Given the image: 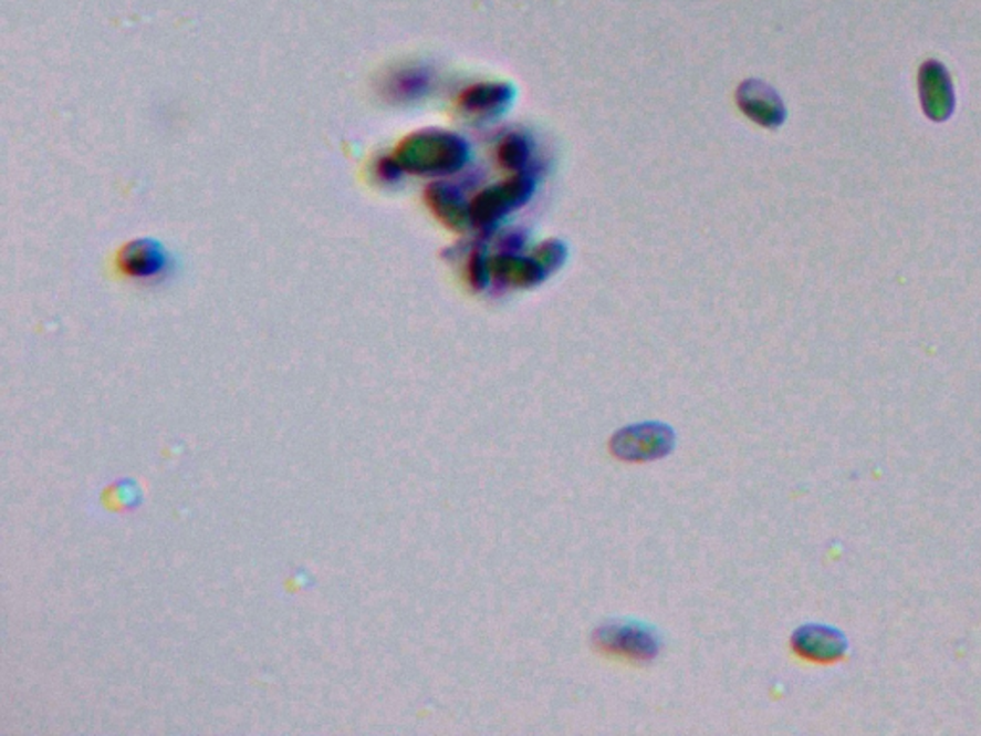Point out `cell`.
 I'll list each match as a JSON object with an SVG mask.
<instances>
[{
    "label": "cell",
    "instance_id": "obj_13",
    "mask_svg": "<svg viewBox=\"0 0 981 736\" xmlns=\"http://www.w3.org/2000/svg\"><path fill=\"white\" fill-rule=\"evenodd\" d=\"M523 242H525V237H523L522 232H509L501 240L502 253H518V251L522 250Z\"/></svg>",
    "mask_w": 981,
    "mask_h": 736
},
{
    "label": "cell",
    "instance_id": "obj_5",
    "mask_svg": "<svg viewBox=\"0 0 981 736\" xmlns=\"http://www.w3.org/2000/svg\"><path fill=\"white\" fill-rule=\"evenodd\" d=\"M738 106L750 120L763 127H776L784 122V104L771 86L761 81H745L738 89Z\"/></svg>",
    "mask_w": 981,
    "mask_h": 736
},
{
    "label": "cell",
    "instance_id": "obj_3",
    "mask_svg": "<svg viewBox=\"0 0 981 736\" xmlns=\"http://www.w3.org/2000/svg\"><path fill=\"white\" fill-rule=\"evenodd\" d=\"M674 445V432L659 424L625 428L614 437L612 450L625 460H650L666 455Z\"/></svg>",
    "mask_w": 981,
    "mask_h": 736
},
{
    "label": "cell",
    "instance_id": "obj_7",
    "mask_svg": "<svg viewBox=\"0 0 981 736\" xmlns=\"http://www.w3.org/2000/svg\"><path fill=\"white\" fill-rule=\"evenodd\" d=\"M512 99H514L512 86L504 83H480L462 94L460 107L478 122H489L499 117L502 112H507Z\"/></svg>",
    "mask_w": 981,
    "mask_h": 736
},
{
    "label": "cell",
    "instance_id": "obj_4",
    "mask_svg": "<svg viewBox=\"0 0 981 736\" xmlns=\"http://www.w3.org/2000/svg\"><path fill=\"white\" fill-rule=\"evenodd\" d=\"M596 643L609 654L630 660H650L658 651V641L650 631L627 623H616L598 631Z\"/></svg>",
    "mask_w": 981,
    "mask_h": 736
},
{
    "label": "cell",
    "instance_id": "obj_8",
    "mask_svg": "<svg viewBox=\"0 0 981 736\" xmlns=\"http://www.w3.org/2000/svg\"><path fill=\"white\" fill-rule=\"evenodd\" d=\"M491 277L510 287L530 288L546 279V271L533 258L501 253L491 261Z\"/></svg>",
    "mask_w": 981,
    "mask_h": 736
},
{
    "label": "cell",
    "instance_id": "obj_1",
    "mask_svg": "<svg viewBox=\"0 0 981 736\" xmlns=\"http://www.w3.org/2000/svg\"><path fill=\"white\" fill-rule=\"evenodd\" d=\"M470 158L465 138L445 131H424L403 144L399 159L410 172L449 175L459 172Z\"/></svg>",
    "mask_w": 981,
    "mask_h": 736
},
{
    "label": "cell",
    "instance_id": "obj_6",
    "mask_svg": "<svg viewBox=\"0 0 981 736\" xmlns=\"http://www.w3.org/2000/svg\"><path fill=\"white\" fill-rule=\"evenodd\" d=\"M918 85H920L926 114L936 122L946 120L953 110V86L949 83L946 68L933 60L926 62L920 70Z\"/></svg>",
    "mask_w": 981,
    "mask_h": 736
},
{
    "label": "cell",
    "instance_id": "obj_11",
    "mask_svg": "<svg viewBox=\"0 0 981 736\" xmlns=\"http://www.w3.org/2000/svg\"><path fill=\"white\" fill-rule=\"evenodd\" d=\"M533 259H535V261L545 269L546 274H549V272L556 271L560 265L564 263V259H566V248H564V243L560 242L541 243V248H538L535 253H533Z\"/></svg>",
    "mask_w": 981,
    "mask_h": 736
},
{
    "label": "cell",
    "instance_id": "obj_2",
    "mask_svg": "<svg viewBox=\"0 0 981 736\" xmlns=\"http://www.w3.org/2000/svg\"><path fill=\"white\" fill-rule=\"evenodd\" d=\"M533 179L528 175H516L514 179L507 180L502 185L491 186L488 190L478 194L476 200L470 204L473 227L480 229H493L497 222L504 219L510 211L522 208L533 194Z\"/></svg>",
    "mask_w": 981,
    "mask_h": 736
},
{
    "label": "cell",
    "instance_id": "obj_9",
    "mask_svg": "<svg viewBox=\"0 0 981 736\" xmlns=\"http://www.w3.org/2000/svg\"><path fill=\"white\" fill-rule=\"evenodd\" d=\"M431 208L436 209V214L443 219L451 229L465 230L472 227V214H470V204L465 201L462 194L452 188V186L441 185L431 186L430 193Z\"/></svg>",
    "mask_w": 981,
    "mask_h": 736
},
{
    "label": "cell",
    "instance_id": "obj_12",
    "mask_svg": "<svg viewBox=\"0 0 981 736\" xmlns=\"http://www.w3.org/2000/svg\"><path fill=\"white\" fill-rule=\"evenodd\" d=\"M489 279H491V261H488L481 251H476L468 261V280L473 288L481 290L488 287Z\"/></svg>",
    "mask_w": 981,
    "mask_h": 736
},
{
    "label": "cell",
    "instance_id": "obj_10",
    "mask_svg": "<svg viewBox=\"0 0 981 736\" xmlns=\"http://www.w3.org/2000/svg\"><path fill=\"white\" fill-rule=\"evenodd\" d=\"M530 158L531 143L522 135L507 136L497 148L499 164L510 172H522L530 164Z\"/></svg>",
    "mask_w": 981,
    "mask_h": 736
}]
</instances>
